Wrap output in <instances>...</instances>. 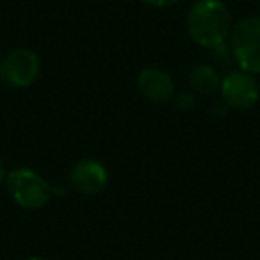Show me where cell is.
<instances>
[{"instance_id":"cell-2","label":"cell","mask_w":260,"mask_h":260,"mask_svg":"<svg viewBox=\"0 0 260 260\" xmlns=\"http://www.w3.org/2000/svg\"><path fill=\"white\" fill-rule=\"evenodd\" d=\"M8 191L11 198L20 207L29 210L41 209L48 203L52 192H57L40 173L29 168H18L13 170L6 178Z\"/></svg>"},{"instance_id":"cell-1","label":"cell","mask_w":260,"mask_h":260,"mask_svg":"<svg viewBox=\"0 0 260 260\" xmlns=\"http://www.w3.org/2000/svg\"><path fill=\"white\" fill-rule=\"evenodd\" d=\"M232 16L221 0H196L187 15V30L200 47L217 48L226 41Z\"/></svg>"},{"instance_id":"cell-8","label":"cell","mask_w":260,"mask_h":260,"mask_svg":"<svg viewBox=\"0 0 260 260\" xmlns=\"http://www.w3.org/2000/svg\"><path fill=\"white\" fill-rule=\"evenodd\" d=\"M191 86L202 94H214L217 89H221V79L217 72L209 64H198L192 68L191 75Z\"/></svg>"},{"instance_id":"cell-13","label":"cell","mask_w":260,"mask_h":260,"mask_svg":"<svg viewBox=\"0 0 260 260\" xmlns=\"http://www.w3.org/2000/svg\"><path fill=\"white\" fill-rule=\"evenodd\" d=\"M0 62H2V61H0Z\"/></svg>"},{"instance_id":"cell-9","label":"cell","mask_w":260,"mask_h":260,"mask_svg":"<svg viewBox=\"0 0 260 260\" xmlns=\"http://www.w3.org/2000/svg\"><path fill=\"white\" fill-rule=\"evenodd\" d=\"M192 104H194V96H192V94H189V93H182L180 96H178V100H177L178 109H191Z\"/></svg>"},{"instance_id":"cell-4","label":"cell","mask_w":260,"mask_h":260,"mask_svg":"<svg viewBox=\"0 0 260 260\" xmlns=\"http://www.w3.org/2000/svg\"><path fill=\"white\" fill-rule=\"evenodd\" d=\"M41 61L29 48H18L6 55L0 62V80L9 87H27L38 79Z\"/></svg>"},{"instance_id":"cell-5","label":"cell","mask_w":260,"mask_h":260,"mask_svg":"<svg viewBox=\"0 0 260 260\" xmlns=\"http://www.w3.org/2000/svg\"><path fill=\"white\" fill-rule=\"evenodd\" d=\"M221 94L232 109H249L258 102L260 86L248 72H232L221 80Z\"/></svg>"},{"instance_id":"cell-11","label":"cell","mask_w":260,"mask_h":260,"mask_svg":"<svg viewBox=\"0 0 260 260\" xmlns=\"http://www.w3.org/2000/svg\"><path fill=\"white\" fill-rule=\"evenodd\" d=\"M4 177H6L4 162H2V159H0V184H2V180H4Z\"/></svg>"},{"instance_id":"cell-6","label":"cell","mask_w":260,"mask_h":260,"mask_svg":"<svg viewBox=\"0 0 260 260\" xmlns=\"http://www.w3.org/2000/svg\"><path fill=\"white\" fill-rule=\"evenodd\" d=\"M109 175L104 164L93 159H82L70 171V182L79 192L87 196L98 194L107 185Z\"/></svg>"},{"instance_id":"cell-12","label":"cell","mask_w":260,"mask_h":260,"mask_svg":"<svg viewBox=\"0 0 260 260\" xmlns=\"http://www.w3.org/2000/svg\"><path fill=\"white\" fill-rule=\"evenodd\" d=\"M25 260H48V258H45V256H29Z\"/></svg>"},{"instance_id":"cell-10","label":"cell","mask_w":260,"mask_h":260,"mask_svg":"<svg viewBox=\"0 0 260 260\" xmlns=\"http://www.w3.org/2000/svg\"><path fill=\"white\" fill-rule=\"evenodd\" d=\"M143 2L152 6V8H168V6L175 4V2H178V0H143Z\"/></svg>"},{"instance_id":"cell-3","label":"cell","mask_w":260,"mask_h":260,"mask_svg":"<svg viewBox=\"0 0 260 260\" xmlns=\"http://www.w3.org/2000/svg\"><path fill=\"white\" fill-rule=\"evenodd\" d=\"M230 47L242 72L260 73V16L241 20L232 29Z\"/></svg>"},{"instance_id":"cell-7","label":"cell","mask_w":260,"mask_h":260,"mask_svg":"<svg viewBox=\"0 0 260 260\" xmlns=\"http://www.w3.org/2000/svg\"><path fill=\"white\" fill-rule=\"evenodd\" d=\"M138 89L146 100L162 104L175 93L173 79L168 72L160 68H146L138 75Z\"/></svg>"}]
</instances>
